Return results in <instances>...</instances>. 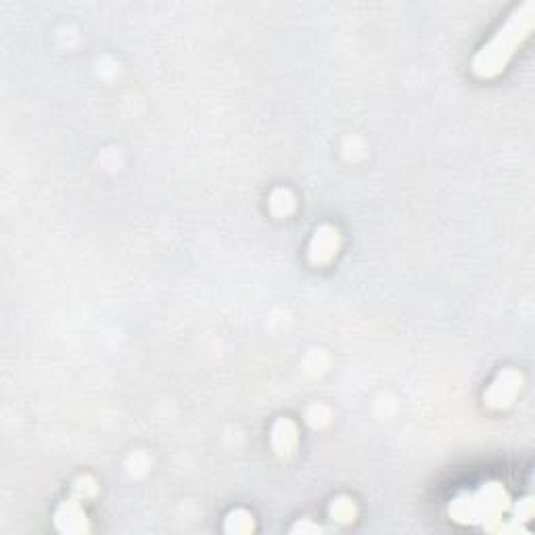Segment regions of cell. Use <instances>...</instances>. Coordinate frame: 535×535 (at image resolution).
Returning a JSON list of instances; mask_svg holds the SVG:
<instances>
[{
    "label": "cell",
    "mask_w": 535,
    "mask_h": 535,
    "mask_svg": "<svg viewBox=\"0 0 535 535\" xmlns=\"http://www.w3.org/2000/svg\"><path fill=\"white\" fill-rule=\"evenodd\" d=\"M535 24V5L523 3L511 13L506 24L496 32L490 43L481 49L473 59L471 70L477 78H493L506 70L508 61L521 44L530 38Z\"/></svg>",
    "instance_id": "cell-1"
},
{
    "label": "cell",
    "mask_w": 535,
    "mask_h": 535,
    "mask_svg": "<svg viewBox=\"0 0 535 535\" xmlns=\"http://www.w3.org/2000/svg\"><path fill=\"white\" fill-rule=\"evenodd\" d=\"M506 490L500 483H485L477 493H466L450 504V517L460 523H475L481 519L500 517L508 511Z\"/></svg>",
    "instance_id": "cell-2"
},
{
    "label": "cell",
    "mask_w": 535,
    "mask_h": 535,
    "mask_svg": "<svg viewBox=\"0 0 535 535\" xmlns=\"http://www.w3.org/2000/svg\"><path fill=\"white\" fill-rule=\"evenodd\" d=\"M521 387H523V377H521L517 370L506 368L493 378L492 385L483 394V399L490 408H508V406L514 402V397L519 396Z\"/></svg>",
    "instance_id": "cell-3"
},
{
    "label": "cell",
    "mask_w": 535,
    "mask_h": 535,
    "mask_svg": "<svg viewBox=\"0 0 535 535\" xmlns=\"http://www.w3.org/2000/svg\"><path fill=\"white\" fill-rule=\"evenodd\" d=\"M55 527L61 533H88V517L84 512V498L72 492V496L57 508Z\"/></svg>",
    "instance_id": "cell-4"
},
{
    "label": "cell",
    "mask_w": 535,
    "mask_h": 535,
    "mask_svg": "<svg viewBox=\"0 0 535 535\" xmlns=\"http://www.w3.org/2000/svg\"><path fill=\"white\" fill-rule=\"evenodd\" d=\"M339 247H341V234H339V230L330 225H322L320 228H316V233L310 241V262L314 266H324V263H329L339 253Z\"/></svg>",
    "instance_id": "cell-5"
},
{
    "label": "cell",
    "mask_w": 535,
    "mask_h": 535,
    "mask_svg": "<svg viewBox=\"0 0 535 535\" xmlns=\"http://www.w3.org/2000/svg\"><path fill=\"white\" fill-rule=\"evenodd\" d=\"M270 444H272V450L279 458H293L297 445H300V431H297L295 423L289 418H279L272 426V433H270Z\"/></svg>",
    "instance_id": "cell-6"
},
{
    "label": "cell",
    "mask_w": 535,
    "mask_h": 535,
    "mask_svg": "<svg viewBox=\"0 0 535 535\" xmlns=\"http://www.w3.org/2000/svg\"><path fill=\"white\" fill-rule=\"evenodd\" d=\"M329 514H330V519H333L335 523H339V525L354 523L358 508L354 504V500L348 498V496H341V498H335L333 502H330Z\"/></svg>",
    "instance_id": "cell-7"
},
{
    "label": "cell",
    "mask_w": 535,
    "mask_h": 535,
    "mask_svg": "<svg viewBox=\"0 0 535 535\" xmlns=\"http://www.w3.org/2000/svg\"><path fill=\"white\" fill-rule=\"evenodd\" d=\"M270 209H272L276 218H287L295 209L293 193H291L289 188H276V191L270 195Z\"/></svg>",
    "instance_id": "cell-8"
},
{
    "label": "cell",
    "mask_w": 535,
    "mask_h": 535,
    "mask_svg": "<svg viewBox=\"0 0 535 535\" xmlns=\"http://www.w3.org/2000/svg\"><path fill=\"white\" fill-rule=\"evenodd\" d=\"M253 527H255L253 514L247 512V511H241L239 508V511H233L228 514L225 530L228 533H249V531H253Z\"/></svg>",
    "instance_id": "cell-9"
}]
</instances>
